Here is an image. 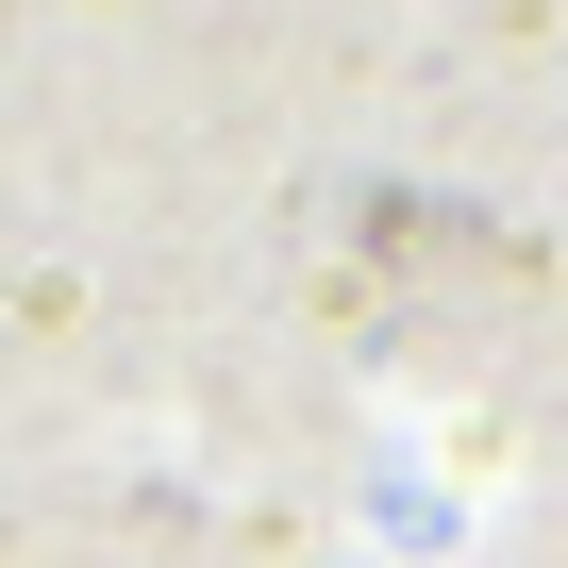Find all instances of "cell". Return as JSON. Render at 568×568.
Wrapping results in <instances>:
<instances>
[]
</instances>
